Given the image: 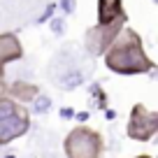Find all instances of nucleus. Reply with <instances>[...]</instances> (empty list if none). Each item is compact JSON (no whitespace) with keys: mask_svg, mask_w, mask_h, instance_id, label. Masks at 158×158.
<instances>
[{"mask_svg":"<svg viewBox=\"0 0 158 158\" xmlns=\"http://www.w3.org/2000/svg\"><path fill=\"white\" fill-rule=\"evenodd\" d=\"M105 65L118 74H139L153 68V60L144 54L142 42L133 30H126L123 37H114L105 51Z\"/></svg>","mask_w":158,"mask_h":158,"instance_id":"nucleus-1","label":"nucleus"},{"mask_svg":"<svg viewBox=\"0 0 158 158\" xmlns=\"http://www.w3.org/2000/svg\"><path fill=\"white\" fill-rule=\"evenodd\" d=\"M30 130V116L28 109L14 98L0 95V147L10 144L12 139L23 137Z\"/></svg>","mask_w":158,"mask_h":158,"instance_id":"nucleus-2","label":"nucleus"},{"mask_svg":"<svg viewBox=\"0 0 158 158\" xmlns=\"http://www.w3.org/2000/svg\"><path fill=\"white\" fill-rule=\"evenodd\" d=\"M63 149L68 158H102V137L89 126H77L65 135Z\"/></svg>","mask_w":158,"mask_h":158,"instance_id":"nucleus-3","label":"nucleus"},{"mask_svg":"<svg viewBox=\"0 0 158 158\" xmlns=\"http://www.w3.org/2000/svg\"><path fill=\"white\" fill-rule=\"evenodd\" d=\"M158 130V114L144 105H135L128 118V137L137 142H149Z\"/></svg>","mask_w":158,"mask_h":158,"instance_id":"nucleus-4","label":"nucleus"},{"mask_svg":"<svg viewBox=\"0 0 158 158\" xmlns=\"http://www.w3.org/2000/svg\"><path fill=\"white\" fill-rule=\"evenodd\" d=\"M98 21L102 28L123 21V5H121V0H98Z\"/></svg>","mask_w":158,"mask_h":158,"instance_id":"nucleus-5","label":"nucleus"},{"mask_svg":"<svg viewBox=\"0 0 158 158\" xmlns=\"http://www.w3.org/2000/svg\"><path fill=\"white\" fill-rule=\"evenodd\" d=\"M21 44L14 35H0V74H2V68L12 60L21 58Z\"/></svg>","mask_w":158,"mask_h":158,"instance_id":"nucleus-6","label":"nucleus"},{"mask_svg":"<svg viewBox=\"0 0 158 158\" xmlns=\"http://www.w3.org/2000/svg\"><path fill=\"white\" fill-rule=\"evenodd\" d=\"M135 158H151V156H135Z\"/></svg>","mask_w":158,"mask_h":158,"instance_id":"nucleus-7","label":"nucleus"}]
</instances>
